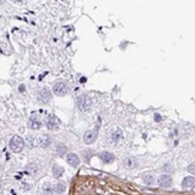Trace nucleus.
Wrapping results in <instances>:
<instances>
[{"mask_svg":"<svg viewBox=\"0 0 195 195\" xmlns=\"http://www.w3.org/2000/svg\"><path fill=\"white\" fill-rule=\"evenodd\" d=\"M182 187L186 189H193L195 187V179L194 177H187L182 180Z\"/></svg>","mask_w":195,"mask_h":195,"instance_id":"obj_14","label":"nucleus"},{"mask_svg":"<svg viewBox=\"0 0 195 195\" xmlns=\"http://www.w3.org/2000/svg\"><path fill=\"white\" fill-rule=\"evenodd\" d=\"M123 167L125 169H134L138 167V160L134 157H128L123 160Z\"/></svg>","mask_w":195,"mask_h":195,"instance_id":"obj_8","label":"nucleus"},{"mask_svg":"<svg viewBox=\"0 0 195 195\" xmlns=\"http://www.w3.org/2000/svg\"><path fill=\"white\" fill-rule=\"evenodd\" d=\"M53 92L56 96H58V97H63V96H66L67 93L69 92V88H68L67 83H64V82H58V83L54 84Z\"/></svg>","mask_w":195,"mask_h":195,"instance_id":"obj_4","label":"nucleus"},{"mask_svg":"<svg viewBox=\"0 0 195 195\" xmlns=\"http://www.w3.org/2000/svg\"><path fill=\"white\" fill-rule=\"evenodd\" d=\"M154 119L157 120V122H160V120H161V117H160L159 115H154Z\"/></svg>","mask_w":195,"mask_h":195,"instance_id":"obj_23","label":"nucleus"},{"mask_svg":"<svg viewBox=\"0 0 195 195\" xmlns=\"http://www.w3.org/2000/svg\"><path fill=\"white\" fill-rule=\"evenodd\" d=\"M47 129L49 131H58L60 130V120L58 119V117L54 115H50L47 118Z\"/></svg>","mask_w":195,"mask_h":195,"instance_id":"obj_5","label":"nucleus"},{"mask_svg":"<svg viewBox=\"0 0 195 195\" xmlns=\"http://www.w3.org/2000/svg\"><path fill=\"white\" fill-rule=\"evenodd\" d=\"M25 89H26V87H25L23 84H21L20 87H19V91H20V92H23V91H25Z\"/></svg>","mask_w":195,"mask_h":195,"instance_id":"obj_22","label":"nucleus"},{"mask_svg":"<svg viewBox=\"0 0 195 195\" xmlns=\"http://www.w3.org/2000/svg\"><path fill=\"white\" fill-rule=\"evenodd\" d=\"M142 180H144V182L146 183L147 186H152V185L154 183V181H155L154 177H153L152 174H147L146 177H144V178H142Z\"/></svg>","mask_w":195,"mask_h":195,"instance_id":"obj_19","label":"nucleus"},{"mask_svg":"<svg viewBox=\"0 0 195 195\" xmlns=\"http://www.w3.org/2000/svg\"><path fill=\"white\" fill-rule=\"evenodd\" d=\"M97 137H98V131L97 129L95 130H90L88 132H85L84 134V142L87 145H91L93 142L97 140Z\"/></svg>","mask_w":195,"mask_h":195,"instance_id":"obj_7","label":"nucleus"},{"mask_svg":"<svg viewBox=\"0 0 195 195\" xmlns=\"http://www.w3.org/2000/svg\"><path fill=\"white\" fill-rule=\"evenodd\" d=\"M188 172H189L191 174H194L195 173V164H194V162L188 166Z\"/></svg>","mask_w":195,"mask_h":195,"instance_id":"obj_21","label":"nucleus"},{"mask_svg":"<svg viewBox=\"0 0 195 195\" xmlns=\"http://www.w3.org/2000/svg\"><path fill=\"white\" fill-rule=\"evenodd\" d=\"M158 183L161 188H169V187H172V183H173L172 177L169 174H162L158 179Z\"/></svg>","mask_w":195,"mask_h":195,"instance_id":"obj_6","label":"nucleus"},{"mask_svg":"<svg viewBox=\"0 0 195 195\" xmlns=\"http://www.w3.org/2000/svg\"><path fill=\"white\" fill-rule=\"evenodd\" d=\"M76 103H77V108L78 110L82 111V112H87L91 109L92 107V101L91 98L89 97L88 95H81L77 97L76 99Z\"/></svg>","mask_w":195,"mask_h":195,"instance_id":"obj_1","label":"nucleus"},{"mask_svg":"<svg viewBox=\"0 0 195 195\" xmlns=\"http://www.w3.org/2000/svg\"><path fill=\"white\" fill-rule=\"evenodd\" d=\"M67 162H68V165H70L71 167L76 168L80 165V158L75 153H69V154L67 155Z\"/></svg>","mask_w":195,"mask_h":195,"instance_id":"obj_10","label":"nucleus"},{"mask_svg":"<svg viewBox=\"0 0 195 195\" xmlns=\"http://www.w3.org/2000/svg\"><path fill=\"white\" fill-rule=\"evenodd\" d=\"M5 2V0H0V4H4Z\"/></svg>","mask_w":195,"mask_h":195,"instance_id":"obj_24","label":"nucleus"},{"mask_svg":"<svg viewBox=\"0 0 195 195\" xmlns=\"http://www.w3.org/2000/svg\"><path fill=\"white\" fill-rule=\"evenodd\" d=\"M28 128L32 130H39L41 128V120L38 116H32L28 119Z\"/></svg>","mask_w":195,"mask_h":195,"instance_id":"obj_11","label":"nucleus"},{"mask_svg":"<svg viewBox=\"0 0 195 195\" xmlns=\"http://www.w3.org/2000/svg\"><path fill=\"white\" fill-rule=\"evenodd\" d=\"M42 192L44 194H53L55 193V186H53L50 182H46L42 187Z\"/></svg>","mask_w":195,"mask_h":195,"instance_id":"obj_16","label":"nucleus"},{"mask_svg":"<svg viewBox=\"0 0 195 195\" xmlns=\"http://www.w3.org/2000/svg\"><path fill=\"white\" fill-rule=\"evenodd\" d=\"M99 158L104 164H111L115 161V155L112 154L111 152H102L99 154Z\"/></svg>","mask_w":195,"mask_h":195,"instance_id":"obj_12","label":"nucleus"},{"mask_svg":"<svg viewBox=\"0 0 195 195\" xmlns=\"http://www.w3.org/2000/svg\"><path fill=\"white\" fill-rule=\"evenodd\" d=\"M36 98H38V102L41 104H48L52 99V91L46 87L41 88L36 93Z\"/></svg>","mask_w":195,"mask_h":195,"instance_id":"obj_3","label":"nucleus"},{"mask_svg":"<svg viewBox=\"0 0 195 195\" xmlns=\"http://www.w3.org/2000/svg\"><path fill=\"white\" fill-rule=\"evenodd\" d=\"M122 137H123V132H122V130L120 129L112 130V131L109 133V136H108L109 140H110L112 144H117V142L122 139Z\"/></svg>","mask_w":195,"mask_h":195,"instance_id":"obj_9","label":"nucleus"},{"mask_svg":"<svg viewBox=\"0 0 195 195\" xmlns=\"http://www.w3.org/2000/svg\"><path fill=\"white\" fill-rule=\"evenodd\" d=\"M52 173H53V177L54 178L58 179V178H61L63 175V173H64V168H63V167H61L60 165L55 164L53 166V168H52Z\"/></svg>","mask_w":195,"mask_h":195,"instance_id":"obj_15","label":"nucleus"},{"mask_svg":"<svg viewBox=\"0 0 195 195\" xmlns=\"http://www.w3.org/2000/svg\"><path fill=\"white\" fill-rule=\"evenodd\" d=\"M66 192V185L63 182H58L55 185V194H62Z\"/></svg>","mask_w":195,"mask_h":195,"instance_id":"obj_17","label":"nucleus"},{"mask_svg":"<svg viewBox=\"0 0 195 195\" xmlns=\"http://www.w3.org/2000/svg\"><path fill=\"white\" fill-rule=\"evenodd\" d=\"M23 146H25V142L21 137L19 136H14L11 142H9V148L12 150V152L14 153H20V152L23 150Z\"/></svg>","mask_w":195,"mask_h":195,"instance_id":"obj_2","label":"nucleus"},{"mask_svg":"<svg viewBox=\"0 0 195 195\" xmlns=\"http://www.w3.org/2000/svg\"><path fill=\"white\" fill-rule=\"evenodd\" d=\"M52 144V138L49 137L48 134H41L39 138V145L43 148H47Z\"/></svg>","mask_w":195,"mask_h":195,"instance_id":"obj_13","label":"nucleus"},{"mask_svg":"<svg viewBox=\"0 0 195 195\" xmlns=\"http://www.w3.org/2000/svg\"><path fill=\"white\" fill-rule=\"evenodd\" d=\"M15 1H22V0H15Z\"/></svg>","mask_w":195,"mask_h":195,"instance_id":"obj_25","label":"nucleus"},{"mask_svg":"<svg viewBox=\"0 0 195 195\" xmlns=\"http://www.w3.org/2000/svg\"><path fill=\"white\" fill-rule=\"evenodd\" d=\"M67 146L66 145H63V144H58V146H56V153H58V155H60V157H62V155H64L67 153Z\"/></svg>","mask_w":195,"mask_h":195,"instance_id":"obj_18","label":"nucleus"},{"mask_svg":"<svg viewBox=\"0 0 195 195\" xmlns=\"http://www.w3.org/2000/svg\"><path fill=\"white\" fill-rule=\"evenodd\" d=\"M26 142H27V145H28V147H29V148H33V147L35 146L36 140H35V138L33 137V136H28V137H27V139H26Z\"/></svg>","mask_w":195,"mask_h":195,"instance_id":"obj_20","label":"nucleus"}]
</instances>
